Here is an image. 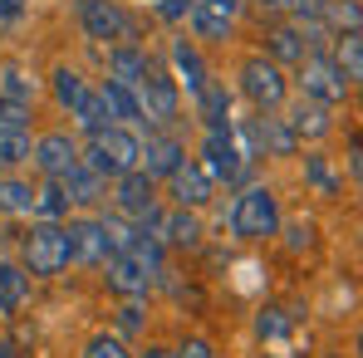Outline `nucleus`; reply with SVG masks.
I'll return each instance as SVG.
<instances>
[{
    "instance_id": "obj_1",
    "label": "nucleus",
    "mask_w": 363,
    "mask_h": 358,
    "mask_svg": "<svg viewBox=\"0 0 363 358\" xmlns=\"http://www.w3.org/2000/svg\"><path fill=\"white\" fill-rule=\"evenodd\" d=\"M138 157H143V138L133 128H123V123H108L104 133H94V138L79 142V162L89 172H99L104 181H118L123 172H133Z\"/></svg>"
},
{
    "instance_id": "obj_2",
    "label": "nucleus",
    "mask_w": 363,
    "mask_h": 358,
    "mask_svg": "<svg viewBox=\"0 0 363 358\" xmlns=\"http://www.w3.org/2000/svg\"><path fill=\"white\" fill-rule=\"evenodd\" d=\"M231 236L245 240V245H255V240H270L280 236V196H275V186H265V181H250L241 186V196L231 201Z\"/></svg>"
},
{
    "instance_id": "obj_3",
    "label": "nucleus",
    "mask_w": 363,
    "mask_h": 358,
    "mask_svg": "<svg viewBox=\"0 0 363 358\" xmlns=\"http://www.w3.org/2000/svg\"><path fill=\"white\" fill-rule=\"evenodd\" d=\"M236 94L255 113H280L290 104V74H285V64L265 60V55H250L236 69Z\"/></svg>"
},
{
    "instance_id": "obj_4",
    "label": "nucleus",
    "mask_w": 363,
    "mask_h": 358,
    "mask_svg": "<svg viewBox=\"0 0 363 358\" xmlns=\"http://www.w3.org/2000/svg\"><path fill=\"white\" fill-rule=\"evenodd\" d=\"M20 270L30 280H55L69 270V236H64V221H35L25 236H20Z\"/></svg>"
},
{
    "instance_id": "obj_5",
    "label": "nucleus",
    "mask_w": 363,
    "mask_h": 358,
    "mask_svg": "<svg viewBox=\"0 0 363 358\" xmlns=\"http://www.w3.org/2000/svg\"><path fill=\"white\" fill-rule=\"evenodd\" d=\"M133 99H138V113H143V128L147 133L152 128H172L177 113H182V89H177V79L167 74L162 60H147L143 79L133 84Z\"/></svg>"
},
{
    "instance_id": "obj_6",
    "label": "nucleus",
    "mask_w": 363,
    "mask_h": 358,
    "mask_svg": "<svg viewBox=\"0 0 363 358\" xmlns=\"http://www.w3.org/2000/svg\"><path fill=\"white\" fill-rule=\"evenodd\" d=\"M74 20L94 45H138L143 25L118 0H74Z\"/></svg>"
},
{
    "instance_id": "obj_7",
    "label": "nucleus",
    "mask_w": 363,
    "mask_h": 358,
    "mask_svg": "<svg viewBox=\"0 0 363 358\" xmlns=\"http://www.w3.org/2000/svg\"><path fill=\"white\" fill-rule=\"evenodd\" d=\"M196 157H201L196 167L216 181V186H221V181H226V186H241V181L250 177V167H255V162L241 152V142L231 138V128H206V138H201V152H196Z\"/></svg>"
},
{
    "instance_id": "obj_8",
    "label": "nucleus",
    "mask_w": 363,
    "mask_h": 358,
    "mask_svg": "<svg viewBox=\"0 0 363 358\" xmlns=\"http://www.w3.org/2000/svg\"><path fill=\"white\" fill-rule=\"evenodd\" d=\"M295 89H300V99L329 104V108H339V104L349 99V84L339 79V69H334V60H329V50H309V55L295 64Z\"/></svg>"
},
{
    "instance_id": "obj_9",
    "label": "nucleus",
    "mask_w": 363,
    "mask_h": 358,
    "mask_svg": "<svg viewBox=\"0 0 363 358\" xmlns=\"http://www.w3.org/2000/svg\"><path fill=\"white\" fill-rule=\"evenodd\" d=\"M30 167H35L45 181H60L69 167H79V138H74V133H64V128L40 133V138H35V147H30Z\"/></svg>"
},
{
    "instance_id": "obj_10",
    "label": "nucleus",
    "mask_w": 363,
    "mask_h": 358,
    "mask_svg": "<svg viewBox=\"0 0 363 358\" xmlns=\"http://www.w3.org/2000/svg\"><path fill=\"white\" fill-rule=\"evenodd\" d=\"M99 270H104L108 295H118V299H147V290L157 285V275H152L138 255H108Z\"/></svg>"
},
{
    "instance_id": "obj_11",
    "label": "nucleus",
    "mask_w": 363,
    "mask_h": 358,
    "mask_svg": "<svg viewBox=\"0 0 363 358\" xmlns=\"http://www.w3.org/2000/svg\"><path fill=\"white\" fill-rule=\"evenodd\" d=\"M182 162H186V142H182L172 128H152V133H147V142H143L138 167H143L152 181H167Z\"/></svg>"
},
{
    "instance_id": "obj_12",
    "label": "nucleus",
    "mask_w": 363,
    "mask_h": 358,
    "mask_svg": "<svg viewBox=\"0 0 363 358\" xmlns=\"http://www.w3.org/2000/svg\"><path fill=\"white\" fill-rule=\"evenodd\" d=\"M64 236H69V260L74 265H104L113 250H108V240H104V226H99V216H69L64 221Z\"/></svg>"
},
{
    "instance_id": "obj_13",
    "label": "nucleus",
    "mask_w": 363,
    "mask_h": 358,
    "mask_svg": "<svg viewBox=\"0 0 363 358\" xmlns=\"http://www.w3.org/2000/svg\"><path fill=\"white\" fill-rule=\"evenodd\" d=\"M167 64H172L167 74L177 79V89H186L191 99H196V94L211 84V69H206V60H201L196 40H186V35H182V40H172V50H167Z\"/></svg>"
},
{
    "instance_id": "obj_14",
    "label": "nucleus",
    "mask_w": 363,
    "mask_h": 358,
    "mask_svg": "<svg viewBox=\"0 0 363 358\" xmlns=\"http://www.w3.org/2000/svg\"><path fill=\"white\" fill-rule=\"evenodd\" d=\"M167 196H172V206H186V211H201L211 196H216V181L206 177L196 162H182L177 172L167 177Z\"/></svg>"
},
{
    "instance_id": "obj_15",
    "label": "nucleus",
    "mask_w": 363,
    "mask_h": 358,
    "mask_svg": "<svg viewBox=\"0 0 363 358\" xmlns=\"http://www.w3.org/2000/svg\"><path fill=\"white\" fill-rule=\"evenodd\" d=\"M147 206H157V181L147 177L143 167H133V172H123L118 181H113V211H123V216H143Z\"/></svg>"
},
{
    "instance_id": "obj_16",
    "label": "nucleus",
    "mask_w": 363,
    "mask_h": 358,
    "mask_svg": "<svg viewBox=\"0 0 363 358\" xmlns=\"http://www.w3.org/2000/svg\"><path fill=\"white\" fill-rule=\"evenodd\" d=\"M285 123H290V133H295L300 142H319V138L334 133V108H329V104H314V99H295V104L285 108Z\"/></svg>"
},
{
    "instance_id": "obj_17",
    "label": "nucleus",
    "mask_w": 363,
    "mask_h": 358,
    "mask_svg": "<svg viewBox=\"0 0 363 358\" xmlns=\"http://www.w3.org/2000/svg\"><path fill=\"white\" fill-rule=\"evenodd\" d=\"M201 216L196 211H186V206H172V211H162V226H157V240L167 245V250H196L201 245Z\"/></svg>"
},
{
    "instance_id": "obj_18",
    "label": "nucleus",
    "mask_w": 363,
    "mask_h": 358,
    "mask_svg": "<svg viewBox=\"0 0 363 358\" xmlns=\"http://www.w3.org/2000/svg\"><path fill=\"white\" fill-rule=\"evenodd\" d=\"M186 25H191V40H206V45H226V40L236 35V15H226V10H216V5H206V0H196V5H191Z\"/></svg>"
},
{
    "instance_id": "obj_19",
    "label": "nucleus",
    "mask_w": 363,
    "mask_h": 358,
    "mask_svg": "<svg viewBox=\"0 0 363 358\" xmlns=\"http://www.w3.org/2000/svg\"><path fill=\"white\" fill-rule=\"evenodd\" d=\"M304 55H309V45H304V35H300V25H295V20H280V25H270V30H265V60L300 64Z\"/></svg>"
},
{
    "instance_id": "obj_20",
    "label": "nucleus",
    "mask_w": 363,
    "mask_h": 358,
    "mask_svg": "<svg viewBox=\"0 0 363 358\" xmlns=\"http://www.w3.org/2000/svg\"><path fill=\"white\" fill-rule=\"evenodd\" d=\"M30 304V275L20 270V260H0V319H15Z\"/></svg>"
},
{
    "instance_id": "obj_21",
    "label": "nucleus",
    "mask_w": 363,
    "mask_h": 358,
    "mask_svg": "<svg viewBox=\"0 0 363 358\" xmlns=\"http://www.w3.org/2000/svg\"><path fill=\"white\" fill-rule=\"evenodd\" d=\"M60 186H64V196H69V206H99L108 181L99 177V172H89V167L79 162V167H69V172L60 177Z\"/></svg>"
},
{
    "instance_id": "obj_22",
    "label": "nucleus",
    "mask_w": 363,
    "mask_h": 358,
    "mask_svg": "<svg viewBox=\"0 0 363 358\" xmlns=\"http://www.w3.org/2000/svg\"><path fill=\"white\" fill-rule=\"evenodd\" d=\"M99 99H104V108H108V118L123 123V128H143V113H138V99H133V84H118V79H104L99 84Z\"/></svg>"
},
{
    "instance_id": "obj_23",
    "label": "nucleus",
    "mask_w": 363,
    "mask_h": 358,
    "mask_svg": "<svg viewBox=\"0 0 363 358\" xmlns=\"http://www.w3.org/2000/svg\"><path fill=\"white\" fill-rule=\"evenodd\" d=\"M334 45V69H339V79L349 84V89H359L363 84V35H334L329 40Z\"/></svg>"
},
{
    "instance_id": "obj_24",
    "label": "nucleus",
    "mask_w": 363,
    "mask_h": 358,
    "mask_svg": "<svg viewBox=\"0 0 363 358\" xmlns=\"http://www.w3.org/2000/svg\"><path fill=\"white\" fill-rule=\"evenodd\" d=\"M191 104H196V118L206 123V128H231V89H226V84L211 79Z\"/></svg>"
},
{
    "instance_id": "obj_25",
    "label": "nucleus",
    "mask_w": 363,
    "mask_h": 358,
    "mask_svg": "<svg viewBox=\"0 0 363 358\" xmlns=\"http://www.w3.org/2000/svg\"><path fill=\"white\" fill-rule=\"evenodd\" d=\"M147 50L143 45H108V79H118V84H138L143 79V69H147Z\"/></svg>"
},
{
    "instance_id": "obj_26",
    "label": "nucleus",
    "mask_w": 363,
    "mask_h": 358,
    "mask_svg": "<svg viewBox=\"0 0 363 358\" xmlns=\"http://www.w3.org/2000/svg\"><path fill=\"white\" fill-rule=\"evenodd\" d=\"M30 147H35L30 128H0V177L20 172L30 162Z\"/></svg>"
},
{
    "instance_id": "obj_27",
    "label": "nucleus",
    "mask_w": 363,
    "mask_h": 358,
    "mask_svg": "<svg viewBox=\"0 0 363 358\" xmlns=\"http://www.w3.org/2000/svg\"><path fill=\"white\" fill-rule=\"evenodd\" d=\"M69 118H74V128H79L84 138H94V133H104V128L113 123V118H108V108H104V99H99V89H84L79 104L69 108Z\"/></svg>"
},
{
    "instance_id": "obj_28",
    "label": "nucleus",
    "mask_w": 363,
    "mask_h": 358,
    "mask_svg": "<svg viewBox=\"0 0 363 358\" xmlns=\"http://www.w3.org/2000/svg\"><path fill=\"white\" fill-rule=\"evenodd\" d=\"M0 211H5V216H30V211H35V186L25 177H15V172L0 177Z\"/></svg>"
},
{
    "instance_id": "obj_29",
    "label": "nucleus",
    "mask_w": 363,
    "mask_h": 358,
    "mask_svg": "<svg viewBox=\"0 0 363 358\" xmlns=\"http://www.w3.org/2000/svg\"><path fill=\"white\" fill-rule=\"evenodd\" d=\"M99 226H104V240H108L113 255H128V250H133V240H138V221H133V216H123V211H104Z\"/></svg>"
},
{
    "instance_id": "obj_30",
    "label": "nucleus",
    "mask_w": 363,
    "mask_h": 358,
    "mask_svg": "<svg viewBox=\"0 0 363 358\" xmlns=\"http://www.w3.org/2000/svg\"><path fill=\"white\" fill-rule=\"evenodd\" d=\"M324 25H329V35H363V10L359 0H329L324 5Z\"/></svg>"
},
{
    "instance_id": "obj_31",
    "label": "nucleus",
    "mask_w": 363,
    "mask_h": 358,
    "mask_svg": "<svg viewBox=\"0 0 363 358\" xmlns=\"http://www.w3.org/2000/svg\"><path fill=\"white\" fill-rule=\"evenodd\" d=\"M84 89H89V84H84V74H79V69H69V64H60V69L50 74V94H55V104H60L64 113L79 104V94H84Z\"/></svg>"
},
{
    "instance_id": "obj_32",
    "label": "nucleus",
    "mask_w": 363,
    "mask_h": 358,
    "mask_svg": "<svg viewBox=\"0 0 363 358\" xmlns=\"http://www.w3.org/2000/svg\"><path fill=\"white\" fill-rule=\"evenodd\" d=\"M304 181H309L319 196H339V186H344L339 172L329 167V157H324V152H309V157H304Z\"/></svg>"
},
{
    "instance_id": "obj_33",
    "label": "nucleus",
    "mask_w": 363,
    "mask_h": 358,
    "mask_svg": "<svg viewBox=\"0 0 363 358\" xmlns=\"http://www.w3.org/2000/svg\"><path fill=\"white\" fill-rule=\"evenodd\" d=\"M64 211H69V196H64L60 181H45V186H35V221H64Z\"/></svg>"
},
{
    "instance_id": "obj_34",
    "label": "nucleus",
    "mask_w": 363,
    "mask_h": 358,
    "mask_svg": "<svg viewBox=\"0 0 363 358\" xmlns=\"http://www.w3.org/2000/svg\"><path fill=\"white\" fill-rule=\"evenodd\" d=\"M290 329H295V319H290L280 304H265V309L255 314V334H260L265 344H280V339H290Z\"/></svg>"
},
{
    "instance_id": "obj_35",
    "label": "nucleus",
    "mask_w": 363,
    "mask_h": 358,
    "mask_svg": "<svg viewBox=\"0 0 363 358\" xmlns=\"http://www.w3.org/2000/svg\"><path fill=\"white\" fill-rule=\"evenodd\" d=\"M84 358H133V349L123 344V334H94L84 344Z\"/></svg>"
},
{
    "instance_id": "obj_36",
    "label": "nucleus",
    "mask_w": 363,
    "mask_h": 358,
    "mask_svg": "<svg viewBox=\"0 0 363 358\" xmlns=\"http://www.w3.org/2000/svg\"><path fill=\"white\" fill-rule=\"evenodd\" d=\"M30 104H20V99H5L0 94V128H30Z\"/></svg>"
},
{
    "instance_id": "obj_37",
    "label": "nucleus",
    "mask_w": 363,
    "mask_h": 358,
    "mask_svg": "<svg viewBox=\"0 0 363 358\" xmlns=\"http://www.w3.org/2000/svg\"><path fill=\"white\" fill-rule=\"evenodd\" d=\"M280 231H285V245H290V250H309L319 226H314V221H290V226L280 221Z\"/></svg>"
},
{
    "instance_id": "obj_38",
    "label": "nucleus",
    "mask_w": 363,
    "mask_h": 358,
    "mask_svg": "<svg viewBox=\"0 0 363 358\" xmlns=\"http://www.w3.org/2000/svg\"><path fill=\"white\" fill-rule=\"evenodd\" d=\"M147 324V309H143V299H123L118 309V334H138Z\"/></svg>"
},
{
    "instance_id": "obj_39",
    "label": "nucleus",
    "mask_w": 363,
    "mask_h": 358,
    "mask_svg": "<svg viewBox=\"0 0 363 358\" xmlns=\"http://www.w3.org/2000/svg\"><path fill=\"white\" fill-rule=\"evenodd\" d=\"M0 94H5V99H20V104H30V99H35V84H30L20 69H5V84H0Z\"/></svg>"
},
{
    "instance_id": "obj_40",
    "label": "nucleus",
    "mask_w": 363,
    "mask_h": 358,
    "mask_svg": "<svg viewBox=\"0 0 363 358\" xmlns=\"http://www.w3.org/2000/svg\"><path fill=\"white\" fill-rule=\"evenodd\" d=\"M172 358H216V349H211V339H201V334H186L177 349H172Z\"/></svg>"
},
{
    "instance_id": "obj_41",
    "label": "nucleus",
    "mask_w": 363,
    "mask_h": 358,
    "mask_svg": "<svg viewBox=\"0 0 363 358\" xmlns=\"http://www.w3.org/2000/svg\"><path fill=\"white\" fill-rule=\"evenodd\" d=\"M191 5H196V0H157V20L177 25V20H186V15H191Z\"/></svg>"
},
{
    "instance_id": "obj_42",
    "label": "nucleus",
    "mask_w": 363,
    "mask_h": 358,
    "mask_svg": "<svg viewBox=\"0 0 363 358\" xmlns=\"http://www.w3.org/2000/svg\"><path fill=\"white\" fill-rule=\"evenodd\" d=\"M25 15V0H0V25H15Z\"/></svg>"
},
{
    "instance_id": "obj_43",
    "label": "nucleus",
    "mask_w": 363,
    "mask_h": 358,
    "mask_svg": "<svg viewBox=\"0 0 363 358\" xmlns=\"http://www.w3.org/2000/svg\"><path fill=\"white\" fill-rule=\"evenodd\" d=\"M359 172H363V162H359V133L349 138V177L359 181Z\"/></svg>"
},
{
    "instance_id": "obj_44",
    "label": "nucleus",
    "mask_w": 363,
    "mask_h": 358,
    "mask_svg": "<svg viewBox=\"0 0 363 358\" xmlns=\"http://www.w3.org/2000/svg\"><path fill=\"white\" fill-rule=\"evenodd\" d=\"M133 358H172V349H162V344H147L143 354H133Z\"/></svg>"
},
{
    "instance_id": "obj_45",
    "label": "nucleus",
    "mask_w": 363,
    "mask_h": 358,
    "mask_svg": "<svg viewBox=\"0 0 363 358\" xmlns=\"http://www.w3.org/2000/svg\"><path fill=\"white\" fill-rule=\"evenodd\" d=\"M206 5H216V10H226V15H236V10L250 5V0H206Z\"/></svg>"
},
{
    "instance_id": "obj_46",
    "label": "nucleus",
    "mask_w": 363,
    "mask_h": 358,
    "mask_svg": "<svg viewBox=\"0 0 363 358\" xmlns=\"http://www.w3.org/2000/svg\"><path fill=\"white\" fill-rule=\"evenodd\" d=\"M260 5H265V10H285L290 0H260Z\"/></svg>"
},
{
    "instance_id": "obj_47",
    "label": "nucleus",
    "mask_w": 363,
    "mask_h": 358,
    "mask_svg": "<svg viewBox=\"0 0 363 358\" xmlns=\"http://www.w3.org/2000/svg\"><path fill=\"white\" fill-rule=\"evenodd\" d=\"M0 358H20V354H15V349H10V344H5V339H0Z\"/></svg>"
},
{
    "instance_id": "obj_48",
    "label": "nucleus",
    "mask_w": 363,
    "mask_h": 358,
    "mask_svg": "<svg viewBox=\"0 0 363 358\" xmlns=\"http://www.w3.org/2000/svg\"><path fill=\"white\" fill-rule=\"evenodd\" d=\"M319 358H349V354L344 349H329V354H319Z\"/></svg>"
},
{
    "instance_id": "obj_49",
    "label": "nucleus",
    "mask_w": 363,
    "mask_h": 358,
    "mask_svg": "<svg viewBox=\"0 0 363 358\" xmlns=\"http://www.w3.org/2000/svg\"><path fill=\"white\" fill-rule=\"evenodd\" d=\"M260 358H280V354H260Z\"/></svg>"
}]
</instances>
